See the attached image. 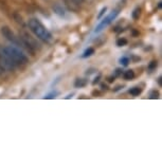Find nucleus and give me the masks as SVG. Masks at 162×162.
I'll return each instance as SVG.
<instances>
[{
    "label": "nucleus",
    "instance_id": "1",
    "mask_svg": "<svg viewBox=\"0 0 162 162\" xmlns=\"http://www.w3.org/2000/svg\"><path fill=\"white\" fill-rule=\"evenodd\" d=\"M28 27L31 30V32L36 36L39 40H41L43 43L48 44L52 40V34L49 32V30L43 24V22L40 21L37 18H31L28 21Z\"/></svg>",
    "mask_w": 162,
    "mask_h": 162
},
{
    "label": "nucleus",
    "instance_id": "2",
    "mask_svg": "<svg viewBox=\"0 0 162 162\" xmlns=\"http://www.w3.org/2000/svg\"><path fill=\"white\" fill-rule=\"evenodd\" d=\"M3 50L6 51V53L11 57L12 61L16 64L17 67L24 66L29 63V59L27 55L21 51V49L16 47V46H2Z\"/></svg>",
    "mask_w": 162,
    "mask_h": 162
},
{
    "label": "nucleus",
    "instance_id": "3",
    "mask_svg": "<svg viewBox=\"0 0 162 162\" xmlns=\"http://www.w3.org/2000/svg\"><path fill=\"white\" fill-rule=\"evenodd\" d=\"M0 32H1L3 37L6 38V40H9L11 44H13L14 46H16V47H18V48L24 49V50H26V47H24V43L21 41L20 37L17 36V35L12 31V29L10 27H8V26H3V27H1V29H0Z\"/></svg>",
    "mask_w": 162,
    "mask_h": 162
},
{
    "label": "nucleus",
    "instance_id": "4",
    "mask_svg": "<svg viewBox=\"0 0 162 162\" xmlns=\"http://www.w3.org/2000/svg\"><path fill=\"white\" fill-rule=\"evenodd\" d=\"M0 65L6 70V71H14L18 68L16 64L11 59V57L6 53V51L3 50L2 46H0Z\"/></svg>",
    "mask_w": 162,
    "mask_h": 162
},
{
    "label": "nucleus",
    "instance_id": "5",
    "mask_svg": "<svg viewBox=\"0 0 162 162\" xmlns=\"http://www.w3.org/2000/svg\"><path fill=\"white\" fill-rule=\"evenodd\" d=\"M119 14V10H114V11H112V13L110 14V15H108V16L106 17V18L103 19V21L101 22V24H98V27L96 28V30H94V32L96 33H98L101 32L102 30L104 29V28H106L108 24H110L112 22V20H113L116 17H117V15Z\"/></svg>",
    "mask_w": 162,
    "mask_h": 162
},
{
    "label": "nucleus",
    "instance_id": "6",
    "mask_svg": "<svg viewBox=\"0 0 162 162\" xmlns=\"http://www.w3.org/2000/svg\"><path fill=\"white\" fill-rule=\"evenodd\" d=\"M53 11H54V13H55L56 15H59V16H61V17L66 16V10H65V8L61 6V4H59V3L54 4L53 6Z\"/></svg>",
    "mask_w": 162,
    "mask_h": 162
},
{
    "label": "nucleus",
    "instance_id": "7",
    "mask_svg": "<svg viewBox=\"0 0 162 162\" xmlns=\"http://www.w3.org/2000/svg\"><path fill=\"white\" fill-rule=\"evenodd\" d=\"M88 84V81L86 79H76L74 82L75 88H83Z\"/></svg>",
    "mask_w": 162,
    "mask_h": 162
},
{
    "label": "nucleus",
    "instance_id": "8",
    "mask_svg": "<svg viewBox=\"0 0 162 162\" xmlns=\"http://www.w3.org/2000/svg\"><path fill=\"white\" fill-rule=\"evenodd\" d=\"M123 77H124V80L126 81L133 80V77H135V72H133V70H126V71L123 73Z\"/></svg>",
    "mask_w": 162,
    "mask_h": 162
},
{
    "label": "nucleus",
    "instance_id": "9",
    "mask_svg": "<svg viewBox=\"0 0 162 162\" xmlns=\"http://www.w3.org/2000/svg\"><path fill=\"white\" fill-rule=\"evenodd\" d=\"M141 91H142V89H141L140 87H133V89H130V90H129V93L131 94V96H139V94H140Z\"/></svg>",
    "mask_w": 162,
    "mask_h": 162
},
{
    "label": "nucleus",
    "instance_id": "10",
    "mask_svg": "<svg viewBox=\"0 0 162 162\" xmlns=\"http://www.w3.org/2000/svg\"><path fill=\"white\" fill-rule=\"evenodd\" d=\"M141 15V10L140 8H136L135 10H133V14H131V17H133L135 20H137V19H139V17H140Z\"/></svg>",
    "mask_w": 162,
    "mask_h": 162
},
{
    "label": "nucleus",
    "instance_id": "11",
    "mask_svg": "<svg viewBox=\"0 0 162 162\" xmlns=\"http://www.w3.org/2000/svg\"><path fill=\"white\" fill-rule=\"evenodd\" d=\"M94 53V49L93 48H88L87 50L83 53V55H82V57L83 59H86V57H88V56H91L92 54Z\"/></svg>",
    "mask_w": 162,
    "mask_h": 162
},
{
    "label": "nucleus",
    "instance_id": "12",
    "mask_svg": "<svg viewBox=\"0 0 162 162\" xmlns=\"http://www.w3.org/2000/svg\"><path fill=\"white\" fill-rule=\"evenodd\" d=\"M149 98H151V100H155V98H159V92H158L157 90L151 91V93H149Z\"/></svg>",
    "mask_w": 162,
    "mask_h": 162
},
{
    "label": "nucleus",
    "instance_id": "13",
    "mask_svg": "<svg viewBox=\"0 0 162 162\" xmlns=\"http://www.w3.org/2000/svg\"><path fill=\"white\" fill-rule=\"evenodd\" d=\"M127 44V40L125 39V38H120V39L117 40V46L118 47H123Z\"/></svg>",
    "mask_w": 162,
    "mask_h": 162
},
{
    "label": "nucleus",
    "instance_id": "14",
    "mask_svg": "<svg viewBox=\"0 0 162 162\" xmlns=\"http://www.w3.org/2000/svg\"><path fill=\"white\" fill-rule=\"evenodd\" d=\"M120 63H121V65H123V66H127L128 63H129V59H128L127 57H122V59H120Z\"/></svg>",
    "mask_w": 162,
    "mask_h": 162
},
{
    "label": "nucleus",
    "instance_id": "15",
    "mask_svg": "<svg viewBox=\"0 0 162 162\" xmlns=\"http://www.w3.org/2000/svg\"><path fill=\"white\" fill-rule=\"evenodd\" d=\"M57 94V92H52V93H49V94H47V96H44V98H55V96Z\"/></svg>",
    "mask_w": 162,
    "mask_h": 162
},
{
    "label": "nucleus",
    "instance_id": "16",
    "mask_svg": "<svg viewBox=\"0 0 162 162\" xmlns=\"http://www.w3.org/2000/svg\"><path fill=\"white\" fill-rule=\"evenodd\" d=\"M72 1H73V2H74L75 4H76V6H81L83 3L85 2V0H72Z\"/></svg>",
    "mask_w": 162,
    "mask_h": 162
},
{
    "label": "nucleus",
    "instance_id": "17",
    "mask_svg": "<svg viewBox=\"0 0 162 162\" xmlns=\"http://www.w3.org/2000/svg\"><path fill=\"white\" fill-rule=\"evenodd\" d=\"M156 67H157V61H151V64L148 66V69H149V70H153V69H155Z\"/></svg>",
    "mask_w": 162,
    "mask_h": 162
},
{
    "label": "nucleus",
    "instance_id": "18",
    "mask_svg": "<svg viewBox=\"0 0 162 162\" xmlns=\"http://www.w3.org/2000/svg\"><path fill=\"white\" fill-rule=\"evenodd\" d=\"M106 10H107L106 6H105V8L102 9V10H101V13H100V14H98V18H101V17L103 16V14L105 13V12H106Z\"/></svg>",
    "mask_w": 162,
    "mask_h": 162
},
{
    "label": "nucleus",
    "instance_id": "19",
    "mask_svg": "<svg viewBox=\"0 0 162 162\" xmlns=\"http://www.w3.org/2000/svg\"><path fill=\"white\" fill-rule=\"evenodd\" d=\"M4 71H6V69L3 68L1 65H0V75H3V73H4Z\"/></svg>",
    "mask_w": 162,
    "mask_h": 162
},
{
    "label": "nucleus",
    "instance_id": "20",
    "mask_svg": "<svg viewBox=\"0 0 162 162\" xmlns=\"http://www.w3.org/2000/svg\"><path fill=\"white\" fill-rule=\"evenodd\" d=\"M122 74V70L121 69H117L116 70V75H121Z\"/></svg>",
    "mask_w": 162,
    "mask_h": 162
},
{
    "label": "nucleus",
    "instance_id": "21",
    "mask_svg": "<svg viewBox=\"0 0 162 162\" xmlns=\"http://www.w3.org/2000/svg\"><path fill=\"white\" fill-rule=\"evenodd\" d=\"M100 79H101V75H98V77H96V81H93V84L96 85V83H98V81H100Z\"/></svg>",
    "mask_w": 162,
    "mask_h": 162
},
{
    "label": "nucleus",
    "instance_id": "22",
    "mask_svg": "<svg viewBox=\"0 0 162 162\" xmlns=\"http://www.w3.org/2000/svg\"><path fill=\"white\" fill-rule=\"evenodd\" d=\"M102 88H103V89H107V85H105V84H102Z\"/></svg>",
    "mask_w": 162,
    "mask_h": 162
}]
</instances>
